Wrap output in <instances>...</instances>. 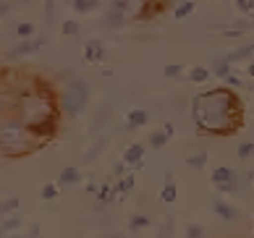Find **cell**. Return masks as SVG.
<instances>
[{"label":"cell","mask_w":254,"mask_h":238,"mask_svg":"<svg viewBox=\"0 0 254 238\" xmlns=\"http://www.w3.org/2000/svg\"><path fill=\"white\" fill-rule=\"evenodd\" d=\"M207 157H210L207 152H196V155H189V157H186V165L194 168V170H202V168L207 165Z\"/></svg>","instance_id":"obj_23"},{"label":"cell","mask_w":254,"mask_h":238,"mask_svg":"<svg viewBox=\"0 0 254 238\" xmlns=\"http://www.w3.org/2000/svg\"><path fill=\"white\" fill-rule=\"evenodd\" d=\"M168 141H171V136L165 134V128H160V131H152V134H149V139H147V144L152 147V149H163Z\"/></svg>","instance_id":"obj_15"},{"label":"cell","mask_w":254,"mask_h":238,"mask_svg":"<svg viewBox=\"0 0 254 238\" xmlns=\"http://www.w3.org/2000/svg\"><path fill=\"white\" fill-rule=\"evenodd\" d=\"M113 188H116V194H128L131 188H134V173H128V176H124V178H118Z\"/></svg>","instance_id":"obj_22"},{"label":"cell","mask_w":254,"mask_h":238,"mask_svg":"<svg viewBox=\"0 0 254 238\" xmlns=\"http://www.w3.org/2000/svg\"><path fill=\"white\" fill-rule=\"evenodd\" d=\"M223 81H225V87H231V89H241V87H244V84H241V79H239L236 73H228Z\"/></svg>","instance_id":"obj_36"},{"label":"cell","mask_w":254,"mask_h":238,"mask_svg":"<svg viewBox=\"0 0 254 238\" xmlns=\"http://www.w3.org/2000/svg\"><path fill=\"white\" fill-rule=\"evenodd\" d=\"M194 8H196L194 0H181V3L173 8V16L178 18V21H181V18H186V16H191V13H194Z\"/></svg>","instance_id":"obj_18"},{"label":"cell","mask_w":254,"mask_h":238,"mask_svg":"<svg viewBox=\"0 0 254 238\" xmlns=\"http://www.w3.org/2000/svg\"><path fill=\"white\" fill-rule=\"evenodd\" d=\"M105 238H126V236H121V233H113V236H105Z\"/></svg>","instance_id":"obj_44"},{"label":"cell","mask_w":254,"mask_h":238,"mask_svg":"<svg viewBox=\"0 0 254 238\" xmlns=\"http://www.w3.org/2000/svg\"><path fill=\"white\" fill-rule=\"evenodd\" d=\"M121 160H124L128 168H142V163H144V144H139V141L128 144L124 149V157H121Z\"/></svg>","instance_id":"obj_10"},{"label":"cell","mask_w":254,"mask_h":238,"mask_svg":"<svg viewBox=\"0 0 254 238\" xmlns=\"http://www.w3.org/2000/svg\"><path fill=\"white\" fill-rule=\"evenodd\" d=\"M210 76H212L210 68H204V65H194V68L189 71V81H194V84H204V81H210Z\"/></svg>","instance_id":"obj_17"},{"label":"cell","mask_w":254,"mask_h":238,"mask_svg":"<svg viewBox=\"0 0 254 238\" xmlns=\"http://www.w3.org/2000/svg\"><path fill=\"white\" fill-rule=\"evenodd\" d=\"M212 209H215V215L220 217V220H225V223H233L239 217V209L233 207V204H228L225 199H215L212 202Z\"/></svg>","instance_id":"obj_11"},{"label":"cell","mask_w":254,"mask_h":238,"mask_svg":"<svg viewBox=\"0 0 254 238\" xmlns=\"http://www.w3.org/2000/svg\"><path fill=\"white\" fill-rule=\"evenodd\" d=\"M225 3H236V0H225Z\"/></svg>","instance_id":"obj_45"},{"label":"cell","mask_w":254,"mask_h":238,"mask_svg":"<svg viewBox=\"0 0 254 238\" xmlns=\"http://www.w3.org/2000/svg\"><path fill=\"white\" fill-rule=\"evenodd\" d=\"M244 32H247V29H241V26H239V29H228V32H223V37L233 40V37H244Z\"/></svg>","instance_id":"obj_38"},{"label":"cell","mask_w":254,"mask_h":238,"mask_svg":"<svg viewBox=\"0 0 254 238\" xmlns=\"http://www.w3.org/2000/svg\"><path fill=\"white\" fill-rule=\"evenodd\" d=\"M110 100H105L102 102V108H100V113H97V118H95V123H92V131H100L102 126H105V120H108V113H110Z\"/></svg>","instance_id":"obj_21"},{"label":"cell","mask_w":254,"mask_h":238,"mask_svg":"<svg viewBox=\"0 0 254 238\" xmlns=\"http://www.w3.org/2000/svg\"><path fill=\"white\" fill-rule=\"evenodd\" d=\"M186 238H204V228L196 223H189L186 225Z\"/></svg>","instance_id":"obj_33"},{"label":"cell","mask_w":254,"mask_h":238,"mask_svg":"<svg viewBox=\"0 0 254 238\" xmlns=\"http://www.w3.org/2000/svg\"><path fill=\"white\" fill-rule=\"evenodd\" d=\"M89 94H92V89H89V84L84 81V79H73L65 84V87L61 89V94H58V108H61V113L63 116H71V118H79L84 110H87V105H89Z\"/></svg>","instance_id":"obj_4"},{"label":"cell","mask_w":254,"mask_h":238,"mask_svg":"<svg viewBox=\"0 0 254 238\" xmlns=\"http://www.w3.org/2000/svg\"><path fill=\"white\" fill-rule=\"evenodd\" d=\"M8 11H11V5H8V3H0V18L8 16Z\"/></svg>","instance_id":"obj_41"},{"label":"cell","mask_w":254,"mask_h":238,"mask_svg":"<svg viewBox=\"0 0 254 238\" xmlns=\"http://www.w3.org/2000/svg\"><path fill=\"white\" fill-rule=\"evenodd\" d=\"M163 71H165V76H168V79H181V76H184V68H181L178 63H168Z\"/></svg>","instance_id":"obj_31"},{"label":"cell","mask_w":254,"mask_h":238,"mask_svg":"<svg viewBox=\"0 0 254 238\" xmlns=\"http://www.w3.org/2000/svg\"><path fill=\"white\" fill-rule=\"evenodd\" d=\"M176 196H178V188H176V183L171 180V183H165V186H163V191H160V199H163L165 204H173V202H176Z\"/></svg>","instance_id":"obj_24"},{"label":"cell","mask_w":254,"mask_h":238,"mask_svg":"<svg viewBox=\"0 0 254 238\" xmlns=\"http://www.w3.org/2000/svg\"><path fill=\"white\" fill-rule=\"evenodd\" d=\"M126 168H128V165L124 163V160H121V163L113 168V178H116V180H118V178H124V176H126Z\"/></svg>","instance_id":"obj_37"},{"label":"cell","mask_w":254,"mask_h":238,"mask_svg":"<svg viewBox=\"0 0 254 238\" xmlns=\"http://www.w3.org/2000/svg\"><path fill=\"white\" fill-rule=\"evenodd\" d=\"M42 147L40 139H34L29 126H24L16 116H0V152L5 157H24Z\"/></svg>","instance_id":"obj_3"},{"label":"cell","mask_w":254,"mask_h":238,"mask_svg":"<svg viewBox=\"0 0 254 238\" xmlns=\"http://www.w3.org/2000/svg\"><path fill=\"white\" fill-rule=\"evenodd\" d=\"M163 128H165V134H168V136H173V131H176V126H173V123H171V120H168V123H165V126H163Z\"/></svg>","instance_id":"obj_40"},{"label":"cell","mask_w":254,"mask_h":238,"mask_svg":"<svg viewBox=\"0 0 254 238\" xmlns=\"http://www.w3.org/2000/svg\"><path fill=\"white\" fill-rule=\"evenodd\" d=\"M81 58L84 63H100L102 58H105V45H102L100 40H87L81 45Z\"/></svg>","instance_id":"obj_7"},{"label":"cell","mask_w":254,"mask_h":238,"mask_svg":"<svg viewBox=\"0 0 254 238\" xmlns=\"http://www.w3.org/2000/svg\"><path fill=\"white\" fill-rule=\"evenodd\" d=\"M149 123V113L142 110V108H136V110H128L126 113V128L128 131H134V128H142Z\"/></svg>","instance_id":"obj_12"},{"label":"cell","mask_w":254,"mask_h":238,"mask_svg":"<svg viewBox=\"0 0 254 238\" xmlns=\"http://www.w3.org/2000/svg\"><path fill=\"white\" fill-rule=\"evenodd\" d=\"M32 238H40V225H37V223L32 225Z\"/></svg>","instance_id":"obj_42"},{"label":"cell","mask_w":254,"mask_h":238,"mask_svg":"<svg viewBox=\"0 0 254 238\" xmlns=\"http://www.w3.org/2000/svg\"><path fill=\"white\" fill-rule=\"evenodd\" d=\"M247 73H249V76H252V79H254V60L249 63V68H247Z\"/></svg>","instance_id":"obj_43"},{"label":"cell","mask_w":254,"mask_h":238,"mask_svg":"<svg viewBox=\"0 0 254 238\" xmlns=\"http://www.w3.org/2000/svg\"><path fill=\"white\" fill-rule=\"evenodd\" d=\"M58 100L53 97L50 89L40 87H29L24 92H18V97L13 102V116L24 123V126L34 128L37 123L48 120V118H58Z\"/></svg>","instance_id":"obj_2"},{"label":"cell","mask_w":254,"mask_h":238,"mask_svg":"<svg viewBox=\"0 0 254 238\" xmlns=\"http://www.w3.org/2000/svg\"><path fill=\"white\" fill-rule=\"evenodd\" d=\"M76 183H81L79 168H73V165L63 168V170H61V176H58V186H61V188H68V186H76Z\"/></svg>","instance_id":"obj_13"},{"label":"cell","mask_w":254,"mask_h":238,"mask_svg":"<svg viewBox=\"0 0 254 238\" xmlns=\"http://www.w3.org/2000/svg\"><path fill=\"white\" fill-rule=\"evenodd\" d=\"M236 155H239L241 160H249V157L254 155V141H241L239 149H236Z\"/></svg>","instance_id":"obj_30"},{"label":"cell","mask_w":254,"mask_h":238,"mask_svg":"<svg viewBox=\"0 0 254 238\" xmlns=\"http://www.w3.org/2000/svg\"><path fill=\"white\" fill-rule=\"evenodd\" d=\"M68 3H71V0H68Z\"/></svg>","instance_id":"obj_48"},{"label":"cell","mask_w":254,"mask_h":238,"mask_svg":"<svg viewBox=\"0 0 254 238\" xmlns=\"http://www.w3.org/2000/svg\"><path fill=\"white\" fill-rule=\"evenodd\" d=\"M252 24H254V13H252Z\"/></svg>","instance_id":"obj_47"},{"label":"cell","mask_w":254,"mask_h":238,"mask_svg":"<svg viewBox=\"0 0 254 238\" xmlns=\"http://www.w3.org/2000/svg\"><path fill=\"white\" fill-rule=\"evenodd\" d=\"M18 204H21V199H18V196H11V199H5V202H0V217L11 215L13 209H18Z\"/></svg>","instance_id":"obj_26"},{"label":"cell","mask_w":254,"mask_h":238,"mask_svg":"<svg viewBox=\"0 0 254 238\" xmlns=\"http://www.w3.org/2000/svg\"><path fill=\"white\" fill-rule=\"evenodd\" d=\"M55 21V0H45V24L53 26Z\"/></svg>","instance_id":"obj_32"},{"label":"cell","mask_w":254,"mask_h":238,"mask_svg":"<svg viewBox=\"0 0 254 238\" xmlns=\"http://www.w3.org/2000/svg\"><path fill=\"white\" fill-rule=\"evenodd\" d=\"M71 5L76 13H89L95 8H100V0H71Z\"/></svg>","instance_id":"obj_20"},{"label":"cell","mask_w":254,"mask_h":238,"mask_svg":"<svg viewBox=\"0 0 254 238\" xmlns=\"http://www.w3.org/2000/svg\"><path fill=\"white\" fill-rule=\"evenodd\" d=\"M105 144H108V139H105V136H100V139H97V144L92 147L87 155H84V163H92V160H97V157H100V152L105 149Z\"/></svg>","instance_id":"obj_25"},{"label":"cell","mask_w":254,"mask_h":238,"mask_svg":"<svg viewBox=\"0 0 254 238\" xmlns=\"http://www.w3.org/2000/svg\"><path fill=\"white\" fill-rule=\"evenodd\" d=\"M16 34H18V40H32V37H34V24L21 21L16 26Z\"/></svg>","instance_id":"obj_27"},{"label":"cell","mask_w":254,"mask_h":238,"mask_svg":"<svg viewBox=\"0 0 254 238\" xmlns=\"http://www.w3.org/2000/svg\"><path fill=\"white\" fill-rule=\"evenodd\" d=\"M97 191H100V186L95 183V180H89V183H87V194H92V196H97Z\"/></svg>","instance_id":"obj_39"},{"label":"cell","mask_w":254,"mask_h":238,"mask_svg":"<svg viewBox=\"0 0 254 238\" xmlns=\"http://www.w3.org/2000/svg\"><path fill=\"white\" fill-rule=\"evenodd\" d=\"M40 196L45 199V202H53V199H58V183H45Z\"/></svg>","instance_id":"obj_28"},{"label":"cell","mask_w":254,"mask_h":238,"mask_svg":"<svg viewBox=\"0 0 254 238\" xmlns=\"http://www.w3.org/2000/svg\"><path fill=\"white\" fill-rule=\"evenodd\" d=\"M152 225V217L149 215H131V220H128V228L131 231H144V228Z\"/></svg>","instance_id":"obj_19"},{"label":"cell","mask_w":254,"mask_h":238,"mask_svg":"<svg viewBox=\"0 0 254 238\" xmlns=\"http://www.w3.org/2000/svg\"><path fill=\"white\" fill-rule=\"evenodd\" d=\"M236 8H239V13L252 16L254 13V0H236Z\"/></svg>","instance_id":"obj_35"},{"label":"cell","mask_w":254,"mask_h":238,"mask_svg":"<svg viewBox=\"0 0 254 238\" xmlns=\"http://www.w3.org/2000/svg\"><path fill=\"white\" fill-rule=\"evenodd\" d=\"M61 32H63L65 37H76V34H79V24H76V21H63V24H61Z\"/></svg>","instance_id":"obj_34"},{"label":"cell","mask_w":254,"mask_h":238,"mask_svg":"<svg viewBox=\"0 0 254 238\" xmlns=\"http://www.w3.org/2000/svg\"><path fill=\"white\" fill-rule=\"evenodd\" d=\"M231 60H228V55H220V58H215L212 60V65H210V71H212V76H218V79H225V76L231 73Z\"/></svg>","instance_id":"obj_14"},{"label":"cell","mask_w":254,"mask_h":238,"mask_svg":"<svg viewBox=\"0 0 254 238\" xmlns=\"http://www.w3.org/2000/svg\"><path fill=\"white\" fill-rule=\"evenodd\" d=\"M210 180H212V186L218 188L220 194H233V191H239V173H236L233 168H228V165L215 168L212 176H210Z\"/></svg>","instance_id":"obj_5"},{"label":"cell","mask_w":254,"mask_h":238,"mask_svg":"<svg viewBox=\"0 0 254 238\" xmlns=\"http://www.w3.org/2000/svg\"><path fill=\"white\" fill-rule=\"evenodd\" d=\"M168 3H171V0H144V3H142V11L136 13V18H139V21H149L152 16H160V13L165 11Z\"/></svg>","instance_id":"obj_9"},{"label":"cell","mask_w":254,"mask_h":238,"mask_svg":"<svg viewBox=\"0 0 254 238\" xmlns=\"http://www.w3.org/2000/svg\"><path fill=\"white\" fill-rule=\"evenodd\" d=\"M0 228H3V233L8 231H18V228H21V217H3V223H0Z\"/></svg>","instance_id":"obj_29"},{"label":"cell","mask_w":254,"mask_h":238,"mask_svg":"<svg viewBox=\"0 0 254 238\" xmlns=\"http://www.w3.org/2000/svg\"><path fill=\"white\" fill-rule=\"evenodd\" d=\"M126 18H128V11H124V8L116 5V3H110V8L105 11V16H102V24H105L108 29H121V26L126 24Z\"/></svg>","instance_id":"obj_8"},{"label":"cell","mask_w":254,"mask_h":238,"mask_svg":"<svg viewBox=\"0 0 254 238\" xmlns=\"http://www.w3.org/2000/svg\"><path fill=\"white\" fill-rule=\"evenodd\" d=\"M247 58H254V45H244V47H239V50L228 53V60L231 63H241V60H247Z\"/></svg>","instance_id":"obj_16"},{"label":"cell","mask_w":254,"mask_h":238,"mask_svg":"<svg viewBox=\"0 0 254 238\" xmlns=\"http://www.w3.org/2000/svg\"><path fill=\"white\" fill-rule=\"evenodd\" d=\"M0 238H3V228H0Z\"/></svg>","instance_id":"obj_46"},{"label":"cell","mask_w":254,"mask_h":238,"mask_svg":"<svg viewBox=\"0 0 254 238\" xmlns=\"http://www.w3.org/2000/svg\"><path fill=\"white\" fill-rule=\"evenodd\" d=\"M45 47V40L42 37H32V40H21L13 50H8L5 53V58L8 60H16V58H26V55H32V53H37V50H42Z\"/></svg>","instance_id":"obj_6"},{"label":"cell","mask_w":254,"mask_h":238,"mask_svg":"<svg viewBox=\"0 0 254 238\" xmlns=\"http://www.w3.org/2000/svg\"><path fill=\"white\" fill-rule=\"evenodd\" d=\"M191 120L204 136H233L244 123V105L231 87H215L191 97Z\"/></svg>","instance_id":"obj_1"}]
</instances>
